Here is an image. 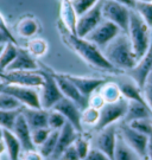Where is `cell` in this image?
Returning a JSON list of instances; mask_svg holds the SVG:
<instances>
[{"instance_id":"1","label":"cell","mask_w":152,"mask_h":160,"mask_svg":"<svg viewBox=\"0 0 152 160\" xmlns=\"http://www.w3.org/2000/svg\"><path fill=\"white\" fill-rule=\"evenodd\" d=\"M58 31L61 33L64 44L70 48L77 56L82 58L87 64L92 65L93 68L105 70V71H118L108 62L103 56L102 51L93 43L86 38H81L76 34L68 31L61 22H58Z\"/></svg>"},{"instance_id":"2","label":"cell","mask_w":152,"mask_h":160,"mask_svg":"<svg viewBox=\"0 0 152 160\" xmlns=\"http://www.w3.org/2000/svg\"><path fill=\"white\" fill-rule=\"evenodd\" d=\"M102 53L118 71H128L137 64L131 40L124 32L117 36L102 50Z\"/></svg>"},{"instance_id":"3","label":"cell","mask_w":152,"mask_h":160,"mask_svg":"<svg viewBox=\"0 0 152 160\" xmlns=\"http://www.w3.org/2000/svg\"><path fill=\"white\" fill-rule=\"evenodd\" d=\"M127 36L131 40L135 59L138 62L146 53L147 49L150 46L152 29L147 25L146 22L141 18V16L135 10H131L130 25H128Z\"/></svg>"},{"instance_id":"4","label":"cell","mask_w":152,"mask_h":160,"mask_svg":"<svg viewBox=\"0 0 152 160\" xmlns=\"http://www.w3.org/2000/svg\"><path fill=\"white\" fill-rule=\"evenodd\" d=\"M128 100L121 97L120 100L112 103H105V106L99 110V120L93 128L94 131H101L108 126H112L119 120H123L127 112Z\"/></svg>"},{"instance_id":"5","label":"cell","mask_w":152,"mask_h":160,"mask_svg":"<svg viewBox=\"0 0 152 160\" xmlns=\"http://www.w3.org/2000/svg\"><path fill=\"white\" fill-rule=\"evenodd\" d=\"M39 72L44 78V83L39 88L40 107L45 110H50L62 98L63 94L51 70H40L39 69Z\"/></svg>"},{"instance_id":"6","label":"cell","mask_w":152,"mask_h":160,"mask_svg":"<svg viewBox=\"0 0 152 160\" xmlns=\"http://www.w3.org/2000/svg\"><path fill=\"white\" fill-rule=\"evenodd\" d=\"M102 16H103V19L114 23L124 33L127 34L128 25H130L131 8L114 0H103Z\"/></svg>"},{"instance_id":"7","label":"cell","mask_w":152,"mask_h":160,"mask_svg":"<svg viewBox=\"0 0 152 160\" xmlns=\"http://www.w3.org/2000/svg\"><path fill=\"white\" fill-rule=\"evenodd\" d=\"M0 80L3 84H17L36 89H39L44 83L39 69L36 71H4L0 74Z\"/></svg>"},{"instance_id":"8","label":"cell","mask_w":152,"mask_h":160,"mask_svg":"<svg viewBox=\"0 0 152 160\" xmlns=\"http://www.w3.org/2000/svg\"><path fill=\"white\" fill-rule=\"evenodd\" d=\"M0 92H4L18 100L23 107L42 108L40 107L39 92L36 88L17 86V84H1Z\"/></svg>"},{"instance_id":"9","label":"cell","mask_w":152,"mask_h":160,"mask_svg":"<svg viewBox=\"0 0 152 160\" xmlns=\"http://www.w3.org/2000/svg\"><path fill=\"white\" fill-rule=\"evenodd\" d=\"M118 138V127L108 126L101 131L95 132V135L90 139V146L103 152L111 160H114V151Z\"/></svg>"},{"instance_id":"10","label":"cell","mask_w":152,"mask_h":160,"mask_svg":"<svg viewBox=\"0 0 152 160\" xmlns=\"http://www.w3.org/2000/svg\"><path fill=\"white\" fill-rule=\"evenodd\" d=\"M118 133L124 141L134 151L141 159H147V141L149 137L133 129L130 125L121 122L118 127Z\"/></svg>"},{"instance_id":"11","label":"cell","mask_w":152,"mask_h":160,"mask_svg":"<svg viewBox=\"0 0 152 160\" xmlns=\"http://www.w3.org/2000/svg\"><path fill=\"white\" fill-rule=\"evenodd\" d=\"M123 31L112 22H108L103 19L101 23L96 26L87 37H85L90 43L95 44L100 50H103L106 46L112 42L117 36L121 33Z\"/></svg>"},{"instance_id":"12","label":"cell","mask_w":152,"mask_h":160,"mask_svg":"<svg viewBox=\"0 0 152 160\" xmlns=\"http://www.w3.org/2000/svg\"><path fill=\"white\" fill-rule=\"evenodd\" d=\"M102 1L100 0L94 7H92L89 11L85 12L77 17L76 23V36L81 38H85L95 29L99 24L103 20L102 16Z\"/></svg>"},{"instance_id":"13","label":"cell","mask_w":152,"mask_h":160,"mask_svg":"<svg viewBox=\"0 0 152 160\" xmlns=\"http://www.w3.org/2000/svg\"><path fill=\"white\" fill-rule=\"evenodd\" d=\"M152 71V37H151V43L147 49L146 53L137 62L134 67L130 69L128 71H126V74L130 76V78L134 82L137 86L140 89H144L146 80L149 75Z\"/></svg>"},{"instance_id":"14","label":"cell","mask_w":152,"mask_h":160,"mask_svg":"<svg viewBox=\"0 0 152 160\" xmlns=\"http://www.w3.org/2000/svg\"><path fill=\"white\" fill-rule=\"evenodd\" d=\"M52 109L60 112V113L66 118V120H67L68 122H70V123L75 127V129L82 134V132H83V125H82V120H81L82 110L77 107L76 103H74L71 100H69V98L63 96L62 98L54 106Z\"/></svg>"},{"instance_id":"15","label":"cell","mask_w":152,"mask_h":160,"mask_svg":"<svg viewBox=\"0 0 152 160\" xmlns=\"http://www.w3.org/2000/svg\"><path fill=\"white\" fill-rule=\"evenodd\" d=\"M54 72V71H52ZM54 76L57 81V84L60 87L61 92H62L63 96L71 100L74 103L77 104L81 110H85L88 106H89V98L85 97L80 90L74 86L73 83L67 78V76L64 74H58V72H54Z\"/></svg>"},{"instance_id":"16","label":"cell","mask_w":152,"mask_h":160,"mask_svg":"<svg viewBox=\"0 0 152 160\" xmlns=\"http://www.w3.org/2000/svg\"><path fill=\"white\" fill-rule=\"evenodd\" d=\"M79 132L75 129V127L68 122L64 126L60 129V135H58V140H57L56 148L54 151V153L51 155V160H60L61 159V155L63 154V152L69 147L74 145V142L76 141V139L80 137Z\"/></svg>"},{"instance_id":"17","label":"cell","mask_w":152,"mask_h":160,"mask_svg":"<svg viewBox=\"0 0 152 160\" xmlns=\"http://www.w3.org/2000/svg\"><path fill=\"white\" fill-rule=\"evenodd\" d=\"M64 75L79 89L80 92L87 98H89L94 92H96L101 88V86H103L107 82L103 78H97V77H83V76H75L70 74Z\"/></svg>"},{"instance_id":"18","label":"cell","mask_w":152,"mask_h":160,"mask_svg":"<svg viewBox=\"0 0 152 160\" xmlns=\"http://www.w3.org/2000/svg\"><path fill=\"white\" fill-rule=\"evenodd\" d=\"M38 69L36 58L28 51V49L18 48L17 57L5 71H36Z\"/></svg>"},{"instance_id":"19","label":"cell","mask_w":152,"mask_h":160,"mask_svg":"<svg viewBox=\"0 0 152 160\" xmlns=\"http://www.w3.org/2000/svg\"><path fill=\"white\" fill-rule=\"evenodd\" d=\"M12 132L18 138L19 142L22 145L23 151H34V149H36V146H34V141H32V135H31L32 131L29 127L28 122L24 119L22 113L17 118V121L14 123V127H13Z\"/></svg>"},{"instance_id":"20","label":"cell","mask_w":152,"mask_h":160,"mask_svg":"<svg viewBox=\"0 0 152 160\" xmlns=\"http://www.w3.org/2000/svg\"><path fill=\"white\" fill-rule=\"evenodd\" d=\"M20 113L26 120L31 131L37 129V128H49L48 127V110L42 108L22 107Z\"/></svg>"},{"instance_id":"21","label":"cell","mask_w":152,"mask_h":160,"mask_svg":"<svg viewBox=\"0 0 152 160\" xmlns=\"http://www.w3.org/2000/svg\"><path fill=\"white\" fill-rule=\"evenodd\" d=\"M139 119H152V113L146 104H143L137 101H128V107L123 122L130 123L132 121Z\"/></svg>"},{"instance_id":"22","label":"cell","mask_w":152,"mask_h":160,"mask_svg":"<svg viewBox=\"0 0 152 160\" xmlns=\"http://www.w3.org/2000/svg\"><path fill=\"white\" fill-rule=\"evenodd\" d=\"M60 22L64 25V28L68 31L76 34L77 14L74 10L70 0H62L61 1V19H60Z\"/></svg>"},{"instance_id":"23","label":"cell","mask_w":152,"mask_h":160,"mask_svg":"<svg viewBox=\"0 0 152 160\" xmlns=\"http://www.w3.org/2000/svg\"><path fill=\"white\" fill-rule=\"evenodd\" d=\"M3 141L5 143L8 159L19 160L23 148L19 140H18V138L14 135V133L12 131H8V129H4V132H3Z\"/></svg>"},{"instance_id":"24","label":"cell","mask_w":152,"mask_h":160,"mask_svg":"<svg viewBox=\"0 0 152 160\" xmlns=\"http://www.w3.org/2000/svg\"><path fill=\"white\" fill-rule=\"evenodd\" d=\"M118 86L120 92H121V96L124 98L128 100V101H137V102H140L147 106L143 89H140L133 81L132 82H120V83H118Z\"/></svg>"},{"instance_id":"25","label":"cell","mask_w":152,"mask_h":160,"mask_svg":"<svg viewBox=\"0 0 152 160\" xmlns=\"http://www.w3.org/2000/svg\"><path fill=\"white\" fill-rule=\"evenodd\" d=\"M141 158L124 141V139L118 133L117 145L114 151V160H140Z\"/></svg>"},{"instance_id":"26","label":"cell","mask_w":152,"mask_h":160,"mask_svg":"<svg viewBox=\"0 0 152 160\" xmlns=\"http://www.w3.org/2000/svg\"><path fill=\"white\" fill-rule=\"evenodd\" d=\"M39 29V25L32 17H24L18 22L16 26V31L20 37L24 38H31L32 36L37 33Z\"/></svg>"},{"instance_id":"27","label":"cell","mask_w":152,"mask_h":160,"mask_svg":"<svg viewBox=\"0 0 152 160\" xmlns=\"http://www.w3.org/2000/svg\"><path fill=\"white\" fill-rule=\"evenodd\" d=\"M18 53V46L17 44L7 42L5 44V48L0 55V70L5 71L6 69L10 67V64L14 61V58L17 57Z\"/></svg>"},{"instance_id":"28","label":"cell","mask_w":152,"mask_h":160,"mask_svg":"<svg viewBox=\"0 0 152 160\" xmlns=\"http://www.w3.org/2000/svg\"><path fill=\"white\" fill-rule=\"evenodd\" d=\"M97 92L101 94V96L103 97L106 103L115 102L123 97L118 83H113V82H106L103 86H101V88Z\"/></svg>"},{"instance_id":"29","label":"cell","mask_w":152,"mask_h":160,"mask_svg":"<svg viewBox=\"0 0 152 160\" xmlns=\"http://www.w3.org/2000/svg\"><path fill=\"white\" fill-rule=\"evenodd\" d=\"M58 135H60V131H51L50 135L44 141V143L38 147V152L43 155V158H51V155L56 148Z\"/></svg>"},{"instance_id":"30","label":"cell","mask_w":152,"mask_h":160,"mask_svg":"<svg viewBox=\"0 0 152 160\" xmlns=\"http://www.w3.org/2000/svg\"><path fill=\"white\" fill-rule=\"evenodd\" d=\"M19 114H20V109H17V110H0V127L3 129L12 131Z\"/></svg>"},{"instance_id":"31","label":"cell","mask_w":152,"mask_h":160,"mask_svg":"<svg viewBox=\"0 0 152 160\" xmlns=\"http://www.w3.org/2000/svg\"><path fill=\"white\" fill-rule=\"evenodd\" d=\"M26 49L34 58L42 57L48 51V43L42 38H34V39L29 40Z\"/></svg>"},{"instance_id":"32","label":"cell","mask_w":152,"mask_h":160,"mask_svg":"<svg viewBox=\"0 0 152 160\" xmlns=\"http://www.w3.org/2000/svg\"><path fill=\"white\" fill-rule=\"evenodd\" d=\"M67 123L66 118L55 109L48 110V127L51 131H60Z\"/></svg>"},{"instance_id":"33","label":"cell","mask_w":152,"mask_h":160,"mask_svg":"<svg viewBox=\"0 0 152 160\" xmlns=\"http://www.w3.org/2000/svg\"><path fill=\"white\" fill-rule=\"evenodd\" d=\"M22 107L20 102L13 96L4 92H0V110H17Z\"/></svg>"},{"instance_id":"34","label":"cell","mask_w":152,"mask_h":160,"mask_svg":"<svg viewBox=\"0 0 152 160\" xmlns=\"http://www.w3.org/2000/svg\"><path fill=\"white\" fill-rule=\"evenodd\" d=\"M134 10L140 14L141 18L152 29V2H143L137 0Z\"/></svg>"},{"instance_id":"35","label":"cell","mask_w":152,"mask_h":160,"mask_svg":"<svg viewBox=\"0 0 152 160\" xmlns=\"http://www.w3.org/2000/svg\"><path fill=\"white\" fill-rule=\"evenodd\" d=\"M127 125H130L133 129L141 134H145L147 137L152 133V119H139V120L132 121Z\"/></svg>"},{"instance_id":"36","label":"cell","mask_w":152,"mask_h":160,"mask_svg":"<svg viewBox=\"0 0 152 160\" xmlns=\"http://www.w3.org/2000/svg\"><path fill=\"white\" fill-rule=\"evenodd\" d=\"M99 1L100 0H70V2L73 5L77 17L81 16V14H83L85 12L89 11L90 8L94 7Z\"/></svg>"},{"instance_id":"37","label":"cell","mask_w":152,"mask_h":160,"mask_svg":"<svg viewBox=\"0 0 152 160\" xmlns=\"http://www.w3.org/2000/svg\"><path fill=\"white\" fill-rule=\"evenodd\" d=\"M99 109H95L93 107H87L85 110H82V116H81V120H82V125L86 123L88 126H95L97 120H99Z\"/></svg>"},{"instance_id":"38","label":"cell","mask_w":152,"mask_h":160,"mask_svg":"<svg viewBox=\"0 0 152 160\" xmlns=\"http://www.w3.org/2000/svg\"><path fill=\"white\" fill-rule=\"evenodd\" d=\"M74 146L75 148L77 151V154H79L80 159L81 160H85L88 152L90 149V141L88 139H86L85 137H82V134H80V137L76 139V141L74 142Z\"/></svg>"},{"instance_id":"39","label":"cell","mask_w":152,"mask_h":160,"mask_svg":"<svg viewBox=\"0 0 152 160\" xmlns=\"http://www.w3.org/2000/svg\"><path fill=\"white\" fill-rule=\"evenodd\" d=\"M51 129L50 128H37L34 129L31 135H32V141H34L36 147H39L40 145H43L44 141L50 135Z\"/></svg>"},{"instance_id":"40","label":"cell","mask_w":152,"mask_h":160,"mask_svg":"<svg viewBox=\"0 0 152 160\" xmlns=\"http://www.w3.org/2000/svg\"><path fill=\"white\" fill-rule=\"evenodd\" d=\"M0 32L5 34L6 37H7V39L10 40V42L14 43V44H17V42H16V38H14V36L12 34L11 30H10L8 25H7V23H6L5 18H4V16H3L1 13H0Z\"/></svg>"},{"instance_id":"41","label":"cell","mask_w":152,"mask_h":160,"mask_svg":"<svg viewBox=\"0 0 152 160\" xmlns=\"http://www.w3.org/2000/svg\"><path fill=\"white\" fill-rule=\"evenodd\" d=\"M105 100H103V97L101 96V94L99 92H94L92 96L89 97V107H93V108L95 109H100L105 106Z\"/></svg>"},{"instance_id":"42","label":"cell","mask_w":152,"mask_h":160,"mask_svg":"<svg viewBox=\"0 0 152 160\" xmlns=\"http://www.w3.org/2000/svg\"><path fill=\"white\" fill-rule=\"evenodd\" d=\"M85 160H111V159H109L103 152L90 147L89 152H88V154H87Z\"/></svg>"},{"instance_id":"43","label":"cell","mask_w":152,"mask_h":160,"mask_svg":"<svg viewBox=\"0 0 152 160\" xmlns=\"http://www.w3.org/2000/svg\"><path fill=\"white\" fill-rule=\"evenodd\" d=\"M60 160H81V159H80L79 154H77V151L75 148V146L71 145V146H69L63 152V154L61 155V159Z\"/></svg>"},{"instance_id":"44","label":"cell","mask_w":152,"mask_h":160,"mask_svg":"<svg viewBox=\"0 0 152 160\" xmlns=\"http://www.w3.org/2000/svg\"><path fill=\"white\" fill-rule=\"evenodd\" d=\"M23 160H44V158L37 149H34V151H24Z\"/></svg>"},{"instance_id":"45","label":"cell","mask_w":152,"mask_h":160,"mask_svg":"<svg viewBox=\"0 0 152 160\" xmlns=\"http://www.w3.org/2000/svg\"><path fill=\"white\" fill-rule=\"evenodd\" d=\"M143 92H144V97H145V101H146L149 108L152 113V90L151 89H147V88H144L143 89Z\"/></svg>"},{"instance_id":"46","label":"cell","mask_w":152,"mask_h":160,"mask_svg":"<svg viewBox=\"0 0 152 160\" xmlns=\"http://www.w3.org/2000/svg\"><path fill=\"white\" fill-rule=\"evenodd\" d=\"M114 1H117V2H120V4H123V5L127 6V7L131 8V10H134L135 4H137V0H114Z\"/></svg>"},{"instance_id":"47","label":"cell","mask_w":152,"mask_h":160,"mask_svg":"<svg viewBox=\"0 0 152 160\" xmlns=\"http://www.w3.org/2000/svg\"><path fill=\"white\" fill-rule=\"evenodd\" d=\"M147 159L152 160V133L149 135V141H147Z\"/></svg>"},{"instance_id":"48","label":"cell","mask_w":152,"mask_h":160,"mask_svg":"<svg viewBox=\"0 0 152 160\" xmlns=\"http://www.w3.org/2000/svg\"><path fill=\"white\" fill-rule=\"evenodd\" d=\"M144 88H147V89H151L152 90V71H151V74L149 75V77H147L146 83H145V87H144Z\"/></svg>"},{"instance_id":"49","label":"cell","mask_w":152,"mask_h":160,"mask_svg":"<svg viewBox=\"0 0 152 160\" xmlns=\"http://www.w3.org/2000/svg\"><path fill=\"white\" fill-rule=\"evenodd\" d=\"M6 151V147H5V143L3 141V139H0V155L4 154Z\"/></svg>"},{"instance_id":"50","label":"cell","mask_w":152,"mask_h":160,"mask_svg":"<svg viewBox=\"0 0 152 160\" xmlns=\"http://www.w3.org/2000/svg\"><path fill=\"white\" fill-rule=\"evenodd\" d=\"M7 42H10V40L7 39V37L4 33L0 32V43H7Z\"/></svg>"},{"instance_id":"51","label":"cell","mask_w":152,"mask_h":160,"mask_svg":"<svg viewBox=\"0 0 152 160\" xmlns=\"http://www.w3.org/2000/svg\"><path fill=\"white\" fill-rule=\"evenodd\" d=\"M5 44L6 43H0V55H1V52H3L4 48H5Z\"/></svg>"},{"instance_id":"52","label":"cell","mask_w":152,"mask_h":160,"mask_svg":"<svg viewBox=\"0 0 152 160\" xmlns=\"http://www.w3.org/2000/svg\"><path fill=\"white\" fill-rule=\"evenodd\" d=\"M3 132H4V129L0 127V139H3Z\"/></svg>"},{"instance_id":"53","label":"cell","mask_w":152,"mask_h":160,"mask_svg":"<svg viewBox=\"0 0 152 160\" xmlns=\"http://www.w3.org/2000/svg\"><path fill=\"white\" fill-rule=\"evenodd\" d=\"M138 1H143V2H152V0H138Z\"/></svg>"},{"instance_id":"54","label":"cell","mask_w":152,"mask_h":160,"mask_svg":"<svg viewBox=\"0 0 152 160\" xmlns=\"http://www.w3.org/2000/svg\"><path fill=\"white\" fill-rule=\"evenodd\" d=\"M140 160H149V159H140Z\"/></svg>"}]
</instances>
